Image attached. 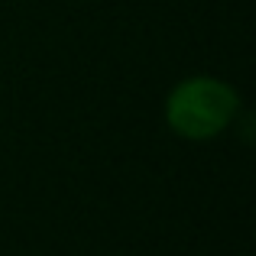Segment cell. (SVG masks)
<instances>
[{
  "label": "cell",
  "mask_w": 256,
  "mask_h": 256,
  "mask_svg": "<svg viewBox=\"0 0 256 256\" xmlns=\"http://www.w3.org/2000/svg\"><path fill=\"white\" fill-rule=\"evenodd\" d=\"M237 114V94L224 82L192 78L178 84L169 98V126L188 140H204L220 133Z\"/></svg>",
  "instance_id": "obj_1"
}]
</instances>
